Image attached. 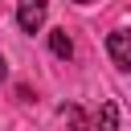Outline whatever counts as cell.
<instances>
[{
    "mask_svg": "<svg viewBox=\"0 0 131 131\" xmlns=\"http://www.w3.org/2000/svg\"><path fill=\"white\" fill-rule=\"evenodd\" d=\"M106 53L119 70H131V29H115L106 37Z\"/></svg>",
    "mask_w": 131,
    "mask_h": 131,
    "instance_id": "2",
    "label": "cell"
},
{
    "mask_svg": "<svg viewBox=\"0 0 131 131\" xmlns=\"http://www.w3.org/2000/svg\"><path fill=\"white\" fill-rule=\"evenodd\" d=\"M78 4H94V0H78Z\"/></svg>",
    "mask_w": 131,
    "mask_h": 131,
    "instance_id": "7",
    "label": "cell"
},
{
    "mask_svg": "<svg viewBox=\"0 0 131 131\" xmlns=\"http://www.w3.org/2000/svg\"><path fill=\"white\" fill-rule=\"evenodd\" d=\"M4 74H8V66H4V53H0V82H4Z\"/></svg>",
    "mask_w": 131,
    "mask_h": 131,
    "instance_id": "6",
    "label": "cell"
},
{
    "mask_svg": "<svg viewBox=\"0 0 131 131\" xmlns=\"http://www.w3.org/2000/svg\"><path fill=\"white\" fill-rule=\"evenodd\" d=\"M49 49H53V57L70 61V57H74V41H70V33H66V29H53V33H49Z\"/></svg>",
    "mask_w": 131,
    "mask_h": 131,
    "instance_id": "4",
    "label": "cell"
},
{
    "mask_svg": "<svg viewBox=\"0 0 131 131\" xmlns=\"http://www.w3.org/2000/svg\"><path fill=\"white\" fill-rule=\"evenodd\" d=\"M61 115L70 119V127H74V131H90V123H86V115H82L78 106H61Z\"/></svg>",
    "mask_w": 131,
    "mask_h": 131,
    "instance_id": "5",
    "label": "cell"
},
{
    "mask_svg": "<svg viewBox=\"0 0 131 131\" xmlns=\"http://www.w3.org/2000/svg\"><path fill=\"white\" fill-rule=\"evenodd\" d=\"M49 16V0H16V25L25 33H37Z\"/></svg>",
    "mask_w": 131,
    "mask_h": 131,
    "instance_id": "1",
    "label": "cell"
},
{
    "mask_svg": "<svg viewBox=\"0 0 131 131\" xmlns=\"http://www.w3.org/2000/svg\"><path fill=\"white\" fill-rule=\"evenodd\" d=\"M119 127V106L106 98V102H98V111H94V127L90 131H115Z\"/></svg>",
    "mask_w": 131,
    "mask_h": 131,
    "instance_id": "3",
    "label": "cell"
}]
</instances>
